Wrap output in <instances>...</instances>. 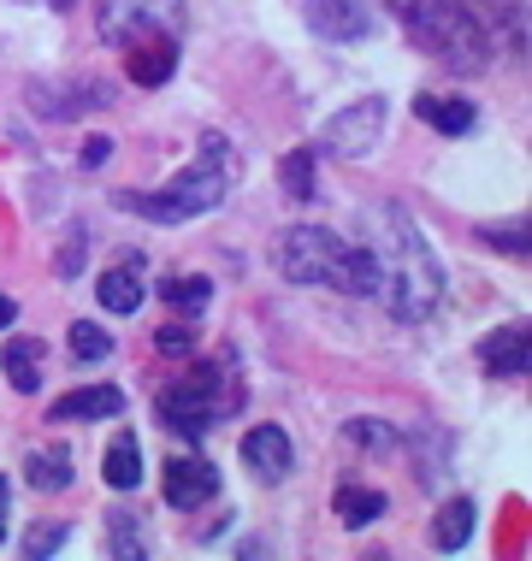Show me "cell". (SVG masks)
<instances>
[{"mask_svg": "<svg viewBox=\"0 0 532 561\" xmlns=\"http://www.w3.org/2000/svg\"><path fill=\"white\" fill-rule=\"evenodd\" d=\"M355 225H361V249H367V261H373V301L403 325L432 320L438 301H444V266L426 249L420 225L390 202L361 207Z\"/></svg>", "mask_w": 532, "mask_h": 561, "instance_id": "1", "label": "cell"}, {"mask_svg": "<svg viewBox=\"0 0 532 561\" xmlns=\"http://www.w3.org/2000/svg\"><path fill=\"white\" fill-rule=\"evenodd\" d=\"M225 190H231V148H225V136H202V154H195L172 184L125 190L118 207L136 219H148V225H184V219L213 214V207L225 202Z\"/></svg>", "mask_w": 532, "mask_h": 561, "instance_id": "2", "label": "cell"}, {"mask_svg": "<svg viewBox=\"0 0 532 561\" xmlns=\"http://www.w3.org/2000/svg\"><path fill=\"white\" fill-rule=\"evenodd\" d=\"M272 266L291 284H326V290H343V296H373L367 249H349L338 231H319V225H291V231H279Z\"/></svg>", "mask_w": 532, "mask_h": 561, "instance_id": "3", "label": "cell"}, {"mask_svg": "<svg viewBox=\"0 0 532 561\" xmlns=\"http://www.w3.org/2000/svg\"><path fill=\"white\" fill-rule=\"evenodd\" d=\"M397 24L415 36V48L444 59L450 71H485L491 66V36L462 0H385Z\"/></svg>", "mask_w": 532, "mask_h": 561, "instance_id": "4", "label": "cell"}, {"mask_svg": "<svg viewBox=\"0 0 532 561\" xmlns=\"http://www.w3.org/2000/svg\"><path fill=\"white\" fill-rule=\"evenodd\" d=\"M237 408H242V378H237L231 360H195L190 378H178V385L160 390L155 414H160V426L178 432V437H207L219 420H231Z\"/></svg>", "mask_w": 532, "mask_h": 561, "instance_id": "5", "label": "cell"}, {"mask_svg": "<svg viewBox=\"0 0 532 561\" xmlns=\"http://www.w3.org/2000/svg\"><path fill=\"white\" fill-rule=\"evenodd\" d=\"M95 24L101 42L113 48H131L143 36H160V30H184V0H95Z\"/></svg>", "mask_w": 532, "mask_h": 561, "instance_id": "6", "label": "cell"}, {"mask_svg": "<svg viewBox=\"0 0 532 561\" xmlns=\"http://www.w3.org/2000/svg\"><path fill=\"white\" fill-rule=\"evenodd\" d=\"M378 130H385V101H355V107H343L338 118H326L319 125V148L338 160H361L367 148L378 142Z\"/></svg>", "mask_w": 532, "mask_h": 561, "instance_id": "7", "label": "cell"}, {"mask_svg": "<svg viewBox=\"0 0 532 561\" xmlns=\"http://www.w3.org/2000/svg\"><path fill=\"white\" fill-rule=\"evenodd\" d=\"M213 496H219V473H213V461L202 455H172L166 461V503L172 508H207Z\"/></svg>", "mask_w": 532, "mask_h": 561, "instance_id": "8", "label": "cell"}, {"mask_svg": "<svg viewBox=\"0 0 532 561\" xmlns=\"http://www.w3.org/2000/svg\"><path fill=\"white\" fill-rule=\"evenodd\" d=\"M242 467H249L254 479H267V484L291 479V467H296L291 432L284 426H254L249 437H242Z\"/></svg>", "mask_w": 532, "mask_h": 561, "instance_id": "9", "label": "cell"}, {"mask_svg": "<svg viewBox=\"0 0 532 561\" xmlns=\"http://www.w3.org/2000/svg\"><path fill=\"white\" fill-rule=\"evenodd\" d=\"M30 101H36V113H48V118H78V113H95L113 101V89L95 83V78H71L66 89H54V83H30Z\"/></svg>", "mask_w": 532, "mask_h": 561, "instance_id": "10", "label": "cell"}, {"mask_svg": "<svg viewBox=\"0 0 532 561\" xmlns=\"http://www.w3.org/2000/svg\"><path fill=\"white\" fill-rule=\"evenodd\" d=\"M125 71H131V83L160 89L178 71V36H172V30H160V36L131 42V48H125Z\"/></svg>", "mask_w": 532, "mask_h": 561, "instance_id": "11", "label": "cell"}, {"mask_svg": "<svg viewBox=\"0 0 532 561\" xmlns=\"http://www.w3.org/2000/svg\"><path fill=\"white\" fill-rule=\"evenodd\" d=\"M113 414H125V390L118 385H89V390H66L54 408H48V420L54 426H66V420H113Z\"/></svg>", "mask_w": 532, "mask_h": 561, "instance_id": "12", "label": "cell"}, {"mask_svg": "<svg viewBox=\"0 0 532 561\" xmlns=\"http://www.w3.org/2000/svg\"><path fill=\"white\" fill-rule=\"evenodd\" d=\"M308 24L326 42H361L367 36V7L361 0H308Z\"/></svg>", "mask_w": 532, "mask_h": 561, "instance_id": "13", "label": "cell"}, {"mask_svg": "<svg viewBox=\"0 0 532 561\" xmlns=\"http://www.w3.org/2000/svg\"><path fill=\"white\" fill-rule=\"evenodd\" d=\"M527 325H503V331H491V337L479 343V367L491 373V378H521L527 373Z\"/></svg>", "mask_w": 532, "mask_h": 561, "instance_id": "14", "label": "cell"}, {"mask_svg": "<svg viewBox=\"0 0 532 561\" xmlns=\"http://www.w3.org/2000/svg\"><path fill=\"white\" fill-rule=\"evenodd\" d=\"M95 296H101V308H106V313H136V308H143V296H148V290H143V261L131 254L125 266L101 272Z\"/></svg>", "mask_w": 532, "mask_h": 561, "instance_id": "15", "label": "cell"}, {"mask_svg": "<svg viewBox=\"0 0 532 561\" xmlns=\"http://www.w3.org/2000/svg\"><path fill=\"white\" fill-rule=\"evenodd\" d=\"M24 479L36 484V491H66V484H71V449L66 444L30 449L24 455Z\"/></svg>", "mask_w": 532, "mask_h": 561, "instance_id": "16", "label": "cell"}, {"mask_svg": "<svg viewBox=\"0 0 532 561\" xmlns=\"http://www.w3.org/2000/svg\"><path fill=\"white\" fill-rule=\"evenodd\" d=\"M474 538V503H467V496H450L444 508H438V520H432V543L438 550H462V543Z\"/></svg>", "mask_w": 532, "mask_h": 561, "instance_id": "17", "label": "cell"}, {"mask_svg": "<svg viewBox=\"0 0 532 561\" xmlns=\"http://www.w3.org/2000/svg\"><path fill=\"white\" fill-rule=\"evenodd\" d=\"M0 367H7L12 390H30V397H36V385H42V343H36V337H19V343H7V355H0Z\"/></svg>", "mask_w": 532, "mask_h": 561, "instance_id": "18", "label": "cell"}, {"mask_svg": "<svg viewBox=\"0 0 532 561\" xmlns=\"http://www.w3.org/2000/svg\"><path fill=\"white\" fill-rule=\"evenodd\" d=\"M101 479H106V491H136V484H143V449H136L131 437H118L101 461Z\"/></svg>", "mask_w": 532, "mask_h": 561, "instance_id": "19", "label": "cell"}, {"mask_svg": "<svg viewBox=\"0 0 532 561\" xmlns=\"http://www.w3.org/2000/svg\"><path fill=\"white\" fill-rule=\"evenodd\" d=\"M160 296L172 301V313H202L207 308V296H213V278H202V272H172V278L160 284Z\"/></svg>", "mask_w": 532, "mask_h": 561, "instance_id": "20", "label": "cell"}, {"mask_svg": "<svg viewBox=\"0 0 532 561\" xmlns=\"http://www.w3.org/2000/svg\"><path fill=\"white\" fill-rule=\"evenodd\" d=\"M415 113L426 118L432 130H444V136H462V130H474V107L467 101H444V95H420L415 101Z\"/></svg>", "mask_w": 532, "mask_h": 561, "instance_id": "21", "label": "cell"}, {"mask_svg": "<svg viewBox=\"0 0 532 561\" xmlns=\"http://www.w3.org/2000/svg\"><path fill=\"white\" fill-rule=\"evenodd\" d=\"M331 503H338V520L343 526H367V520L385 514V496L367 491V484H338V496H331Z\"/></svg>", "mask_w": 532, "mask_h": 561, "instance_id": "22", "label": "cell"}, {"mask_svg": "<svg viewBox=\"0 0 532 561\" xmlns=\"http://www.w3.org/2000/svg\"><path fill=\"white\" fill-rule=\"evenodd\" d=\"M314 148H296L291 160H284V195L291 202H314Z\"/></svg>", "mask_w": 532, "mask_h": 561, "instance_id": "23", "label": "cell"}, {"mask_svg": "<svg viewBox=\"0 0 532 561\" xmlns=\"http://www.w3.org/2000/svg\"><path fill=\"white\" fill-rule=\"evenodd\" d=\"M343 437H349L355 449H373V455H390V449H397V444H390L397 432H390L385 420H349V426H343Z\"/></svg>", "mask_w": 532, "mask_h": 561, "instance_id": "24", "label": "cell"}, {"mask_svg": "<svg viewBox=\"0 0 532 561\" xmlns=\"http://www.w3.org/2000/svg\"><path fill=\"white\" fill-rule=\"evenodd\" d=\"M71 355H78V360H106V355H113V337H106V331L101 325H71Z\"/></svg>", "mask_w": 532, "mask_h": 561, "instance_id": "25", "label": "cell"}, {"mask_svg": "<svg viewBox=\"0 0 532 561\" xmlns=\"http://www.w3.org/2000/svg\"><path fill=\"white\" fill-rule=\"evenodd\" d=\"M479 237H485V242H503L497 254H527V219H514V225H485Z\"/></svg>", "mask_w": 532, "mask_h": 561, "instance_id": "26", "label": "cell"}, {"mask_svg": "<svg viewBox=\"0 0 532 561\" xmlns=\"http://www.w3.org/2000/svg\"><path fill=\"white\" fill-rule=\"evenodd\" d=\"M155 348H160V355H178V360H190V355H195V337H190L184 325H166L160 337H155Z\"/></svg>", "mask_w": 532, "mask_h": 561, "instance_id": "27", "label": "cell"}, {"mask_svg": "<svg viewBox=\"0 0 532 561\" xmlns=\"http://www.w3.org/2000/svg\"><path fill=\"white\" fill-rule=\"evenodd\" d=\"M59 543H66V526H36V533L24 538V556H54Z\"/></svg>", "mask_w": 532, "mask_h": 561, "instance_id": "28", "label": "cell"}, {"mask_svg": "<svg viewBox=\"0 0 532 561\" xmlns=\"http://www.w3.org/2000/svg\"><path fill=\"white\" fill-rule=\"evenodd\" d=\"M106 526H113V543H106V550H113V556H143V538H131V533H136L131 520H118V514H113V520H106Z\"/></svg>", "mask_w": 532, "mask_h": 561, "instance_id": "29", "label": "cell"}, {"mask_svg": "<svg viewBox=\"0 0 532 561\" xmlns=\"http://www.w3.org/2000/svg\"><path fill=\"white\" fill-rule=\"evenodd\" d=\"M106 160H113V142H106V136H95V142L83 148V165L95 172V165H106Z\"/></svg>", "mask_w": 532, "mask_h": 561, "instance_id": "30", "label": "cell"}, {"mask_svg": "<svg viewBox=\"0 0 532 561\" xmlns=\"http://www.w3.org/2000/svg\"><path fill=\"white\" fill-rule=\"evenodd\" d=\"M12 320H19V301H12L7 290H0V325H12Z\"/></svg>", "mask_w": 532, "mask_h": 561, "instance_id": "31", "label": "cell"}, {"mask_svg": "<svg viewBox=\"0 0 532 561\" xmlns=\"http://www.w3.org/2000/svg\"><path fill=\"white\" fill-rule=\"evenodd\" d=\"M0 538H7V484H0Z\"/></svg>", "mask_w": 532, "mask_h": 561, "instance_id": "32", "label": "cell"}]
</instances>
